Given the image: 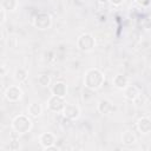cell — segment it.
<instances>
[{"label":"cell","instance_id":"6da1fadb","mask_svg":"<svg viewBox=\"0 0 151 151\" xmlns=\"http://www.w3.org/2000/svg\"><path fill=\"white\" fill-rule=\"evenodd\" d=\"M105 83V76L104 73L96 67H91L86 70L84 74V85L90 91H97L103 87Z\"/></svg>","mask_w":151,"mask_h":151},{"label":"cell","instance_id":"7a4b0ae2","mask_svg":"<svg viewBox=\"0 0 151 151\" xmlns=\"http://www.w3.org/2000/svg\"><path fill=\"white\" fill-rule=\"evenodd\" d=\"M11 126H12V129H13V131L15 133H18V134H25V133H27V132L31 131V129L33 126V123H32V119L27 114L20 113V114L15 116L12 119Z\"/></svg>","mask_w":151,"mask_h":151},{"label":"cell","instance_id":"3957f363","mask_svg":"<svg viewBox=\"0 0 151 151\" xmlns=\"http://www.w3.org/2000/svg\"><path fill=\"white\" fill-rule=\"evenodd\" d=\"M77 47L81 52H91L96 47V38L92 33H81L77 38Z\"/></svg>","mask_w":151,"mask_h":151},{"label":"cell","instance_id":"277c9868","mask_svg":"<svg viewBox=\"0 0 151 151\" xmlns=\"http://www.w3.org/2000/svg\"><path fill=\"white\" fill-rule=\"evenodd\" d=\"M32 24L39 31H46L52 26V17L47 12H38L33 17Z\"/></svg>","mask_w":151,"mask_h":151},{"label":"cell","instance_id":"5b68a950","mask_svg":"<svg viewBox=\"0 0 151 151\" xmlns=\"http://www.w3.org/2000/svg\"><path fill=\"white\" fill-rule=\"evenodd\" d=\"M66 105L65 98L55 96V94H51V97L47 99V110L54 113H61L64 107Z\"/></svg>","mask_w":151,"mask_h":151},{"label":"cell","instance_id":"8992f818","mask_svg":"<svg viewBox=\"0 0 151 151\" xmlns=\"http://www.w3.org/2000/svg\"><path fill=\"white\" fill-rule=\"evenodd\" d=\"M4 97L11 103L19 101L22 97V90L19 85H9L6 88V91L4 93Z\"/></svg>","mask_w":151,"mask_h":151},{"label":"cell","instance_id":"52a82bcc","mask_svg":"<svg viewBox=\"0 0 151 151\" xmlns=\"http://www.w3.org/2000/svg\"><path fill=\"white\" fill-rule=\"evenodd\" d=\"M63 116L68 120H76L80 117V107L77 104H67L63 110Z\"/></svg>","mask_w":151,"mask_h":151},{"label":"cell","instance_id":"ba28073f","mask_svg":"<svg viewBox=\"0 0 151 151\" xmlns=\"http://www.w3.org/2000/svg\"><path fill=\"white\" fill-rule=\"evenodd\" d=\"M57 142V137L52 132H42L39 136V144L42 147V150H48L50 147L54 146Z\"/></svg>","mask_w":151,"mask_h":151},{"label":"cell","instance_id":"9c48e42d","mask_svg":"<svg viewBox=\"0 0 151 151\" xmlns=\"http://www.w3.org/2000/svg\"><path fill=\"white\" fill-rule=\"evenodd\" d=\"M140 94H142V91L137 85L129 84L124 88V97H125V99H127L130 101H136L140 97Z\"/></svg>","mask_w":151,"mask_h":151},{"label":"cell","instance_id":"30bf717a","mask_svg":"<svg viewBox=\"0 0 151 151\" xmlns=\"http://www.w3.org/2000/svg\"><path fill=\"white\" fill-rule=\"evenodd\" d=\"M137 130L140 134H150L151 133V118L140 117L136 123Z\"/></svg>","mask_w":151,"mask_h":151},{"label":"cell","instance_id":"8fae6325","mask_svg":"<svg viewBox=\"0 0 151 151\" xmlns=\"http://www.w3.org/2000/svg\"><path fill=\"white\" fill-rule=\"evenodd\" d=\"M51 93L65 98L67 94V84L63 80H58L51 85Z\"/></svg>","mask_w":151,"mask_h":151},{"label":"cell","instance_id":"7c38bea8","mask_svg":"<svg viewBox=\"0 0 151 151\" xmlns=\"http://www.w3.org/2000/svg\"><path fill=\"white\" fill-rule=\"evenodd\" d=\"M116 110L114 105L107 99H100L97 104V111L101 114H110Z\"/></svg>","mask_w":151,"mask_h":151},{"label":"cell","instance_id":"4fadbf2b","mask_svg":"<svg viewBox=\"0 0 151 151\" xmlns=\"http://www.w3.org/2000/svg\"><path fill=\"white\" fill-rule=\"evenodd\" d=\"M112 84L118 90H124L127 85H129V78L125 76V74H122V73H118L116 74L113 78H112Z\"/></svg>","mask_w":151,"mask_h":151},{"label":"cell","instance_id":"5bb4252c","mask_svg":"<svg viewBox=\"0 0 151 151\" xmlns=\"http://www.w3.org/2000/svg\"><path fill=\"white\" fill-rule=\"evenodd\" d=\"M120 142L124 145H132V144H134L137 142V136H136V133L133 131L125 130L120 134Z\"/></svg>","mask_w":151,"mask_h":151},{"label":"cell","instance_id":"9a60e30c","mask_svg":"<svg viewBox=\"0 0 151 151\" xmlns=\"http://www.w3.org/2000/svg\"><path fill=\"white\" fill-rule=\"evenodd\" d=\"M27 113H28L29 117L37 118V117H39V116L42 113V106H41L39 103L33 101V103H31V104L27 106Z\"/></svg>","mask_w":151,"mask_h":151},{"label":"cell","instance_id":"2e32d148","mask_svg":"<svg viewBox=\"0 0 151 151\" xmlns=\"http://www.w3.org/2000/svg\"><path fill=\"white\" fill-rule=\"evenodd\" d=\"M13 78H14V80H15L17 83H19V84L25 83V81L27 80V78H28V72H27V70L24 68V67H18V68H15V71H14Z\"/></svg>","mask_w":151,"mask_h":151},{"label":"cell","instance_id":"e0dca14e","mask_svg":"<svg viewBox=\"0 0 151 151\" xmlns=\"http://www.w3.org/2000/svg\"><path fill=\"white\" fill-rule=\"evenodd\" d=\"M1 8L7 12H14L18 8V0H1Z\"/></svg>","mask_w":151,"mask_h":151},{"label":"cell","instance_id":"ac0fdd59","mask_svg":"<svg viewBox=\"0 0 151 151\" xmlns=\"http://www.w3.org/2000/svg\"><path fill=\"white\" fill-rule=\"evenodd\" d=\"M37 81L41 87H47V86L51 85V76L47 74V73H41V74L38 76Z\"/></svg>","mask_w":151,"mask_h":151},{"label":"cell","instance_id":"d6986e66","mask_svg":"<svg viewBox=\"0 0 151 151\" xmlns=\"http://www.w3.org/2000/svg\"><path fill=\"white\" fill-rule=\"evenodd\" d=\"M8 149L11 151H19L21 149V143L19 139H11L9 143H8Z\"/></svg>","mask_w":151,"mask_h":151},{"label":"cell","instance_id":"ffe728a7","mask_svg":"<svg viewBox=\"0 0 151 151\" xmlns=\"http://www.w3.org/2000/svg\"><path fill=\"white\" fill-rule=\"evenodd\" d=\"M134 2L142 7H149L151 6V0H134Z\"/></svg>","mask_w":151,"mask_h":151},{"label":"cell","instance_id":"44dd1931","mask_svg":"<svg viewBox=\"0 0 151 151\" xmlns=\"http://www.w3.org/2000/svg\"><path fill=\"white\" fill-rule=\"evenodd\" d=\"M142 25H143V27H144L145 29H151V18H145V19L143 20Z\"/></svg>","mask_w":151,"mask_h":151},{"label":"cell","instance_id":"7402d4cb","mask_svg":"<svg viewBox=\"0 0 151 151\" xmlns=\"http://www.w3.org/2000/svg\"><path fill=\"white\" fill-rule=\"evenodd\" d=\"M6 9H4V8H1L0 9V14H1V24H4L5 21H6Z\"/></svg>","mask_w":151,"mask_h":151},{"label":"cell","instance_id":"603a6c76","mask_svg":"<svg viewBox=\"0 0 151 151\" xmlns=\"http://www.w3.org/2000/svg\"><path fill=\"white\" fill-rule=\"evenodd\" d=\"M109 1L112 6H120L124 2V0H109Z\"/></svg>","mask_w":151,"mask_h":151},{"label":"cell","instance_id":"cb8c5ba5","mask_svg":"<svg viewBox=\"0 0 151 151\" xmlns=\"http://www.w3.org/2000/svg\"><path fill=\"white\" fill-rule=\"evenodd\" d=\"M7 74V66L5 64L1 65V77H5Z\"/></svg>","mask_w":151,"mask_h":151},{"label":"cell","instance_id":"d4e9b609","mask_svg":"<svg viewBox=\"0 0 151 151\" xmlns=\"http://www.w3.org/2000/svg\"><path fill=\"white\" fill-rule=\"evenodd\" d=\"M97 2H98L99 5H101V6H105V5L110 4V1H109V0H97Z\"/></svg>","mask_w":151,"mask_h":151}]
</instances>
